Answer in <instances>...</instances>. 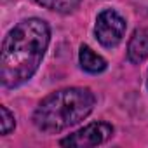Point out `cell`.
Segmentation results:
<instances>
[{
  "label": "cell",
  "mask_w": 148,
  "mask_h": 148,
  "mask_svg": "<svg viewBox=\"0 0 148 148\" xmlns=\"http://www.w3.org/2000/svg\"><path fill=\"white\" fill-rule=\"evenodd\" d=\"M49 42L51 28L40 18L23 19L7 33L0 56V82L5 89H16L35 75Z\"/></svg>",
  "instance_id": "6da1fadb"
},
{
  "label": "cell",
  "mask_w": 148,
  "mask_h": 148,
  "mask_svg": "<svg viewBox=\"0 0 148 148\" xmlns=\"http://www.w3.org/2000/svg\"><path fill=\"white\" fill-rule=\"evenodd\" d=\"M96 105V96L87 87H66L49 94L33 112L38 131L58 134L87 119Z\"/></svg>",
  "instance_id": "7a4b0ae2"
},
{
  "label": "cell",
  "mask_w": 148,
  "mask_h": 148,
  "mask_svg": "<svg viewBox=\"0 0 148 148\" xmlns=\"http://www.w3.org/2000/svg\"><path fill=\"white\" fill-rule=\"evenodd\" d=\"M125 28H127V23L117 11L105 9L96 18L94 33H96L98 42L103 47L113 49L122 42V38L125 35Z\"/></svg>",
  "instance_id": "3957f363"
},
{
  "label": "cell",
  "mask_w": 148,
  "mask_h": 148,
  "mask_svg": "<svg viewBox=\"0 0 148 148\" xmlns=\"http://www.w3.org/2000/svg\"><path fill=\"white\" fill-rule=\"evenodd\" d=\"M113 136V125L108 122H92L86 127L79 129L77 132L68 134L64 139L59 141L61 146H71V148H91L103 145Z\"/></svg>",
  "instance_id": "277c9868"
},
{
  "label": "cell",
  "mask_w": 148,
  "mask_h": 148,
  "mask_svg": "<svg viewBox=\"0 0 148 148\" xmlns=\"http://www.w3.org/2000/svg\"><path fill=\"white\" fill-rule=\"evenodd\" d=\"M148 58V28L134 30L127 44V59L132 64H139Z\"/></svg>",
  "instance_id": "5b68a950"
},
{
  "label": "cell",
  "mask_w": 148,
  "mask_h": 148,
  "mask_svg": "<svg viewBox=\"0 0 148 148\" xmlns=\"http://www.w3.org/2000/svg\"><path fill=\"white\" fill-rule=\"evenodd\" d=\"M79 63L80 68L87 73H92V75H98V73H103L106 70V59L103 56H99L98 52H94L89 45H80L79 51Z\"/></svg>",
  "instance_id": "8992f818"
},
{
  "label": "cell",
  "mask_w": 148,
  "mask_h": 148,
  "mask_svg": "<svg viewBox=\"0 0 148 148\" xmlns=\"http://www.w3.org/2000/svg\"><path fill=\"white\" fill-rule=\"evenodd\" d=\"M33 2L49 9V11H54L59 14H68L79 7L80 0H33Z\"/></svg>",
  "instance_id": "52a82bcc"
},
{
  "label": "cell",
  "mask_w": 148,
  "mask_h": 148,
  "mask_svg": "<svg viewBox=\"0 0 148 148\" xmlns=\"http://www.w3.org/2000/svg\"><path fill=\"white\" fill-rule=\"evenodd\" d=\"M14 127H16L14 113L7 106L2 105V106H0V132H2V136H7Z\"/></svg>",
  "instance_id": "ba28073f"
}]
</instances>
